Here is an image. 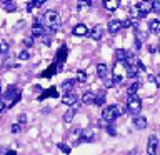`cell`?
I'll use <instances>...</instances> for the list:
<instances>
[{
	"label": "cell",
	"mask_w": 160,
	"mask_h": 155,
	"mask_svg": "<svg viewBox=\"0 0 160 155\" xmlns=\"http://www.w3.org/2000/svg\"><path fill=\"white\" fill-rule=\"evenodd\" d=\"M123 112H125V107H122V105H108L107 108H103L102 118H103L105 123H110V122H113L115 118H118Z\"/></svg>",
	"instance_id": "cell-1"
},
{
	"label": "cell",
	"mask_w": 160,
	"mask_h": 155,
	"mask_svg": "<svg viewBox=\"0 0 160 155\" xmlns=\"http://www.w3.org/2000/svg\"><path fill=\"white\" fill-rule=\"evenodd\" d=\"M42 22L47 25L50 30H57L60 27V23H62V20H60V15L55 12V10H48V12L43 13Z\"/></svg>",
	"instance_id": "cell-2"
},
{
	"label": "cell",
	"mask_w": 160,
	"mask_h": 155,
	"mask_svg": "<svg viewBox=\"0 0 160 155\" xmlns=\"http://www.w3.org/2000/svg\"><path fill=\"white\" fill-rule=\"evenodd\" d=\"M113 75V83H122L125 78H127V62H117L113 65L112 70Z\"/></svg>",
	"instance_id": "cell-3"
},
{
	"label": "cell",
	"mask_w": 160,
	"mask_h": 155,
	"mask_svg": "<svg viewBox=\"0 0 160 155\" xmlns=\"http://www.w3.org/2000/svg\"><path fill=\"white\" fill-rule=\"evenodd\" d=\"M127 108H128L130 113H138L140 110H142V100H140L137 95L128 97V100H127Z\"/></svg>",
	"instance_id": "cell-4"
},
{
	"label": "cell",
	"mask_w": 160,
	"mask_h": 155,
	"mask_svg": "<svg viewBox=\"0 0 160 155\" xmlns=\"http://www.w3.org/2000/svg\"><path fill=\"white\" fill-rule=\"evenodd\" d=\"M133 8H137L138 12L145 17V15H147L150 10H152V2H137V3L133 5Z\"/></svg>",
	"instance_id": "cell-5"
},
{
	"label": "cell",
	"mask_w": 160,
	"mask_h": 155,
	"mask_svg": "<svg viewBox=\"0 0 160 155\" xmlns=\"http://www.w3.org/2000/svg\"><path fill=\"white\" fill-rule=\"evenodd\" d=\"M157 145H158V140L155 135L148 138V143H147V153L148 155H157Z\"/></svg>",
	"instance_id": "cell-6"
},
{
	"label": "cell",
	"mask_w": 160,
	"mask_h": 155,
	"mask_svg": "<svg viewBox=\"0 0 160 155\" xmlns=\"http://www.w3.org/2000/svg\"><path fill=\"white\" fill-rule=\"evenodd\" d=\"M72 33L75 35V37H85V35L88 33V28H87V25H85V23H78V25H75V27H73Z\"/></svg>",
	"instance_id": "cell-7"
},
{
	"label": "cell",
	"mask_w": 160,
	"mask_h": 155,
	"mask_svg": "<svg viewBox=\"0 0 160 155\" xmlns=\"http://www.w3.org/2000/svg\"><path fill=\"white\" fill-rule=\"evenodd\" d=\"M107 28H108L110 33H118L120 28H122V22H120V20H110Z\"/></svg>",
	"instance_id": "cell-8"
},
{
	"label": "cell",
	"mask_w": 160,
	"mask_h": 155,
	"mask_svg": "<svg viewBox=\"0 0 160 155\" xmlns=\"http://www.w3.org/2000/svg\"><path fill=\"white\" fill-rule=\"evenodd\" d=\"M62 103L63 105H68V107H73V105L77 103V95H73V93L63 95V97H62Z\"/></svg>",
	"instance_id": "cell-9"
},
{
	"label": "cell",
	"mask_w": 160,
	"mask_h": 155,
	"mask_svg": "<svg viewBox=\"0 0 160 155\" xmlns=\"http://www.w3.org/2000/svg\"><path fill=\"white\" fill-rule=\"evenodd\" d=\"M95 92H85L83 95H82V103H85V105H88V103H95Z\"/></svg>",
	"instance_id": "cell-10"
},
{
	"label": "cell",
	"mask_w": 160,
	"mask_h": 155,
	"mask_svg": "<svg viewBox=\"0 0 160 155\" xmlns=\"http://www.w3.org/2000/svg\"><path fill=\"white\" fill-rule=\"evenodd\" d=\"M133 125H135V127H137L138 130L147 128V118H145V117H140V115H138V117L133 118Z\"/></svg>",
	"instance_id": "cell-11"
},
{
	"label": "cell",
	"mask_w": 160,
	"mask_h": 155,
	"mask_svg": "<svg viewBox=\"0 0 160 155\" xmlns=\"http://www.w3.org/2000/svg\"><path fill=\"white\" fill-rule=\"evenodd\" d=\"M103 5H105V8H107V10L113 12V10H117L120 7V0H105Z\"/></svg>",
	"instance_id": "cell-12"
},
{
	"label": "cell",
	"mask_w": 160,
	"mask_h": 155,
	"mask_svg": "<svg viewBox=\"0 0 160 155\" xmlns=\"http://www.w3.org/2000/svg\"><path fill=\"white\" fill-rule=\"evenodd\" d=\"M115 57H117L118 62H127V60L130 58V55L127 50H123V48H118L117 52H115Z\"/></svg>",
	"instance_id": "cell-13"
},
{
	"label": "cell",
	"mask_w": 160,
	"mask_h": 155,
	"mask_svg": "<svg viewBox=\"0 0 160 155\" xmlns=\"http://www.w3.org/2000/svg\"><path fill=\"white\" fill-rule=\"evenodd\" d=\"M97 73H98L100 78H107V73H108L107 65H105V63H98L97 65Z\"/></svg>",
	"instance_id": "cell-14"
},
{
	"label": "cell",
	"mask_w": 160,
	"mask_h": 155,
	"mask_svg": "<svg viewBox=\"0 0 160 155\" xmlns=\"http://www.w3.org/2000/svg\"><path fill=\"white\" fill-rule=\"evenodd\" d=\"M148 30L152 33H160V20H150V25H148Z\"/></svg>",
	"instance_id": "cell-15"
},
{
	"label": "cell",
	"mask_w": 160,
	"mask_h": 155,
	"mask_svg": "<svg viewBox=\"0 0 160 155\" xmlns=\"http://www.w3.org/2000/svg\"><path fill=\"white\" fill-rule=\"evenodd\" d=\"M32 35H33V37H42V35H43V27H42V25H38V20L35 22V25L32 27Z\"/></svg>",
	"instance_id": "cell-16"
},
{
	"label": "cell",
	"mask_w": 160,
	"mask_h": 155,
	"mask_svg": "<svg viewBox=\"0 0 160 155\" xmlns=\"http://www.w3.org/2000/svg\"><path fill=\"white\" fill-rule=\"evenodd\" d=\"M102 33H103L102 27H95L92 30V33H90V37H92L93 40H100V38H102Z\"/></svg>",
	"instance_id": "cell-17"
},
{
	"label": "cell",
	"mask_w": 160,
	"mask_h": 155,
	"mask_svg": "<svg viewBox=\"0 0 160 155\" xmlns=\"http://www.w3.org/2000/svg\"><path fill=\"white\" fill-rule=\"evenodd\" d=\"M43 5V0H35V2H28L27 3V12H32L35 7H42Z\"/></svg>",
	"instance_id": "cell-18"
},
{
	"label": "cell",
	"mask_w": 160,
	"mask_h": 155,
	"mask_svg": "<svg viewBox=\"0 0 160 155\" xmlns=\"http://www.w3.org/2000/svg\"><path fill=\"white\" fill-rule=\"evenodd\" d=\"M2 7L7 10V12H15V10H17V3H13V2H2Z\"/></svg>",
	"instance_id": "cell-19"
},
{
	"label": "cell",
	"mask_w": 160,
	"mask_h": 155,
	"mask_svg": "<svg viewBox=\"0 0 160 155\" xmlns=\"http://www.w3.org/2000/svg\"><path fill=\"white\" fill-rule=\"evenodd\" d=\"M72 88H73V82H72V80H65V82L62 83V90H63V92L70 93V92H72Z\"/></svg>",
	"instance_id": "cell-20"
},
{
	"label": "cell",
	"mask_w": 160,
	"mask_h": 155,
	"mask_svg": "<svg viewBox=\"0 0 160 155\" xmlns=\"http://www.w3.org/2000/svg\"><path fill=\"white\" fill-rule=\"evenodd\" d=\"M75 112H77V108H75V107L68 108L67 112H65V115H63V120H65V122H70V120H72V117L75 115Z\"/></svg>",
	"instance_id": "cell-21"
},
{
	"label": "cell",
	"mask_w": 160,
	"mask_h": 155,
	"mask_svg": "<svg viewBox=\"0 0 160 155\" xmlns=\"http://www.w3.org/2000/svg\"><path fill=\"white\" fill-rule=\"evenodd\" d=\"M138 88H140V83H138V82H133V83L128 87V97H133V95L137 93Z\"/></svg>",
	"instance_id": "cell-22"
},
{
	"label": "cell",
	"mask_w": 160,
	"mask_h": 155,
	"mask_svg": "<svg viewBox=\"0 0 160 155\" xmlns=\"http://www.w3.org/2000/svg\"><path fill=\"white\" fill-rule=\"evenodd\" d=\"M10 48V45L7 42H0V53H7Z\"/></svg>",
	"instance_id": "cell-23"
},
{
	"label": "cell",
	"mask_w": 160,
	"mask_h": 155,
	"mask_svg": "<svg viewBox=\"0 0 160 155\" xmlns=\"http://www.w3.org/2000/svg\"><path fill=\"white\" fill-rule=\"evenodd\" d=\"M95 103L97 105L103 103V92H98V95H95Z\"/></svg>",
	"instance_id": "cell-24"
},
{
	"label": "cell",
	"mask_w": 160,
	"mask_h": 155,
	"mask_svg": "<svg viewBox=\"0 0 160 155\" xmlns=\"http://www.w3.org/2000/svg\"><path fill=\"white\" fill-rule=\"evenodd\" d=\"M87 80V73L85 72H78L77 73V82H85Z\"/></svg>",
	"instance_id": "cell-25"
},
{
	"label": "cell",
	"mask_w": 160,
	"mask_h": 155,
	"mask_svg": "<svg viewBox=\"0 0 160 155\" xmlns=\"http://www.w3.org/2000/svg\"><path fill=\"white\" fill-rule=\"evenodd\" d=\"M18 58H20V60H28V58H30V53L27 52V50H23V52L18 53Z\"/></svg>",
	"instance_id": "cell-26"
},
{
	"label": "cell",
	"mask_w": 160,
	"mask_h": 155,
	"mask_svg": "<svg viewBox=\"0 0 160 155\" xmlns=\"http://www.w3.org/2000/svg\"><path fill=\"white\" fill-rule=\"evenodd\" d=\"M58 148L62 150L63 153H70V147H68V145H65V143H58Z\"/></svg>",
	"instance_id": "cell-27"
},
{
	"label": "cell",
	"mask_w": 160,
	"mask_h": 155,
	"mask_svg": "<svg viewBox=\"0 0 160 155\" xmlns=\"http://www.w3.org/2000/svg\"><path fill=\"white\" fill-rule=\"evenodd\" d=\"M90 5H92V2H78V3H77V7H78V8H82V7H90Z\"/></svg>",
	"instance_id": "cell-28"
},
{
	"label": "cell",
	"mask_w": 160,
	"mask_h": 155,
	"mask_svg": "<svg viewBox=\"0 0 160 155\" xmlns=\"http://www.w3.org/2000/svg\"><path fill=\"white\" fill-rule=\"evenodd\" d=\"M12 132H13V133H18V132H20V123H13V125H12Z\"/></svg>",
	"instance_id": "cell-29"
},
{
	"label": "cell",
	"mask_w": 160,
	"mask_h": 155,
	"mask_svg": "<svg viewBox=\"0 0 160 155\" xmlns=\"http://www.w3.org/2000/svg\"><path fill=\"white\" fill-rule=\"evenodd\" d=\"M137 68H138V70H145L143 63H142V60H137Z\"/></svg>",
	"instance_id": "cell-30"
},
{
	"label": "cell",
	"mask_w": 160,
	"mask_h": 155,
	"mask_svg": "<svg viewBox=\"0 0 160 155\" xmlns=\"http://www.w3.org/2000/svg\"><path fill=\"white\" fill-rule=\"evenodd\" d=\"M32 43H33V40H32V38H25V45H27V47H30Z\"/></svg>",
	"instance_id": "cell-31"
},
{
	"label": "cell",
	"mask_w": 160,
	"mask_h": 155,
	"mask_svg": "<svg viewBox=\"0 0 160 155\" xmlns=\"http://www.w3.org/2000/svg\"><path fill=\"white\" fill-rule=\"evenodd\" d=\"M107 132H108L110 135H115V128H113V127H107Z\"/></svg>",
	"instance_id": "cell-32"
},
{
	"label": "cell",
	"mask_w": 160,
	"mask_h": 155,
	"mask_svg": "<svg viewBox=\"0 0 160 155\" xmlns=\"http://www.w3.org/2000/svg\"><path fill=\"white\" fill-rule=\"evenodd\" d=\"M25 120H27V117H25V115H20V117H18V122H20V123H23Z\"/></svg>",
	"instance_id": "cell-33"
},
{
	"label": "cell",
	"mask_w": 160,
	"mask_h": 155,
	"mask_svg": "<svg viewBox=\"0 0 160 155\" xmlns=\"http://www.w3.org/2000/svg\"><path fill=\"white\" fill-rule=\"evenodd\" d=\"M147 78H148V82H155V77H153V75H148Z\"/></svg>",
	"instance_id": "cell-34"
},
{
	"label": "cell",
	"mask_w": 160,
	"mask_h": 155,
	"mask_svg": "<svg viewBox=\"0 0 160 155\" xmlns=\"http://www.w3.org/2000/svg\"><path fill=\"white\" fill-rule=\"evenodd\" d=\"M3 108H5V103L2 102V100H0V112H2V110H3Z\"/></svg>",
	"instance_id": "cell-35"
},
{
	"label": "cell",
	"mask_w": 160,
	"mask_h": 155,
	"mask_svg": "<svg viewBox=\"0 0 160 155\" xmlns=\"http://www.w3.org/2000/svg\"><path fill=\"white\" fill-rule=\"evenodd\" d=\"M7 155H17V153H15V150H10V152H7Z\"/></svg>",
	"instance_id": "cell-36"
},
{
	"label": "cell",
	"mask_w": 160,
	"mask_h": 155,
	"mask_svg": "<svg viewBox=\"0 0 160 155\" xmlns=\"http://www.w3.org/2000/svg\"><path fill=\"white\" fill-rule=\"evenodd\" d=\"M158 50H160V47H158Z\"/></svg>",
	"instance_id": "cell-37"
}]
</instances>
